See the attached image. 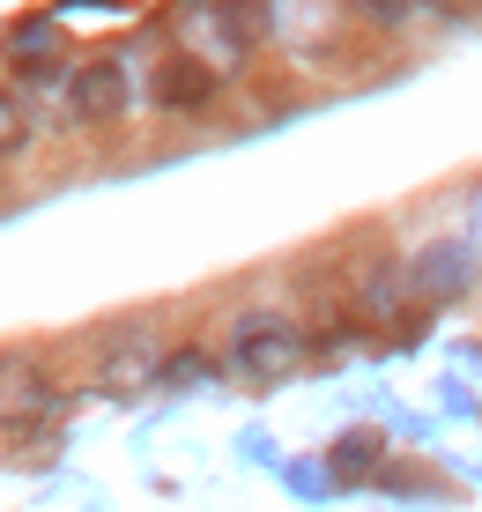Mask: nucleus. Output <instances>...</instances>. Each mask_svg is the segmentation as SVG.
Instances as JSON below:
<instances>
[{
  "label": "nucleus",
  "mask_w": 482,
  "mask_h": 512,
  "mask_svg": "<svg viewBox=\"0 0 482 512\" xmlns=\"http://www.w3.org/2000/svg\"><path fill=\"white\" fill-rule=\"evenodd\" d=\"M305 357H312V342L297 334L290 312H238V327H230V372L253 379V386L290 379Z\"/></svg>",
  "instance_id": "f257e3e1"
},
{
  "label": "nucleus",
  "mask_w": 482,
  "mask_h": 512,
  "mask_svg": "<svg viewBox=\"0 0 482 512\" xmlns=\"http://www.w3.org/2000/svg\"><path fill=\"white\" fill-rule=\"evenodd\" d=\"M60 416V386H52L45 357L30 349H0V431H30V423Z\"/></svg>",
  "instance_id": "f03ea898"
},
{
  "label": "nucleus",
  "mask_w": 482,
  "mask_h": 512,
  "mask_svg": "<svg viewBox=\"0 0 482 512\" xmlns=\"http://www.w3.org/2000/svg\"><path fill=\"white\" fill-rule=\"evenodd\" d=\"M186 379H216L208 349H178V357H164V364H156V386H186Z\"/></svg>",
  "instance_id": "1a4fd4ad"
},
{
  "label": "nucleus",
  "mask_w": 482,
  "mask_h": 512,
  "mask_svg": "<svg viewBox=\"0 0 482 512\" xmlns=\"http://www.w3.org/2000/svg\"><path fill=\"white\" fill-rule=\"evenodd\" d=\"M401 305H408V268H401V260L371 268V275H364V290H356V312H364V320H394Z\"/></svg>",
  "instance_id": "0eeeda50"
},
{
  "label": "nucleus",
  "mask_w": 482,
  "mask_h": 512,
  "mask_svg": "<svg viewBox=\"0 0 482 512\" xmlns=\"http://www.w3.org/2000/svg\"><path fill=\"white\" fill-rule=\"evenodd\" d=\"M15 60H23V67H45L52 60V52H60V38H52V23H23V30H15Z\"/></svg>",
  "instance_id": "9d476101"
},
{
  "label": "nucleus",
  "mask_w": 482,
  "mask_h": 512,
  "mask_svg": "<svg viewBox=\"0 0 482 512\" xmlns=\"http://www.w3.org/2000/svg\"><path fill=\"white\" fill-rule=\"evenodd\" d=\"M371 453H379V438H342V446H334V468H342V475H364Z\"/></svg>",
  "instance_id": "9b49d317"
},
{
  "label": "nucleus",
  "mask_w": 482,
  "mask_h": 512,
  "mask_svg": "<svg viewBox=\"0 0 482 512\" xmlns=\"http://www.w3.org/2000/svg\"><path fill=\"white\" fill-rule=\"evenodd\" d=\"M30 134H38V119H30V104H15V97H0V156H15V149H30Z\"/></svg>",
  "instance_id": "6e6552de"
},
{
  "label": "nucleus",
  "mask_w": 482,
  "mask_h": 512,
  "mask_svg": "<svg viewBox=\"0 0 482 512\" xmlns=\"http://www.w3.org/2000/svg\"><path fill=\"white\" fill-rule=\"evenodd\" d=\"M356 8H364V15H371V23H401V15H408V8H416V0H356Z\"/></svg>",
  "instance_id": "f8f14e48"
},
{
  "label": "nucleus",
  "mask_w": 482,
  "mask_h": 512,
  "mask_svg": "<svg viewBox=\"0 0 482 512\" xmlns=\"http://www.w3.org/2000/svg\"><path fill=\"white\" fill-rule=\"evenodd\" d=\"M468 275H475V245H468V238H453V253H445V245H431V253L416 260L408 290L438 305V297H468Z\"/></svg>",
  "instance_id": "39448f33"
},
{
  "label": "nucleus",
  "mask_w": 482,
  "mask_h": 512,
  "mask_svg": "<svg viewBox=\"0 0 482 512\" xmlns=\"http://www.w3.org/2000/svg\"><path fill=\"white\" fill-rule=\"evenodd\" d=\"M156 364H164V349H156V334H112V342L97 349V386L104 394H141V386H156Z\"/></svg>",
  "instance_id": "20e7f679"
},
{
  "label": "nucleus",
  "mask_w": 482,
  "mask_h": 512,
  "mask_svg": "<svg viewBox=\"0 0 482 512\" xmlns=\"http://www.w3.org/2000/svg\"><path fill=\"white\" fill-rule=\"evenodd\" d=\"M149 97H156V112H201V104L216 97V75H208L201 60H171V67H156Z\"/></svg>",
  "instance_id": "423d86ee"
},
{
  "label": "nucleus",
  "mask_w": 482,
  "mask_h": 512,
  "mask_svg": "<svg viewBox=\"0 0 482 512\" xmlns=\"http://www.w3.org/2000/svg\"><path fill=\"white\" fill-rule=\"evenodd\" d=\"M127 104H134V82L119 60H89L67 75V119L75 127H112V119H127Z\"/></svg>",
  "instance_id": "7ed1b4c3"
}]
</instances>
